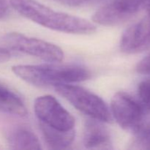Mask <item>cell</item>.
<instances>
[{"label":"cell","mask_w":150,"mask_h":150,"mask_svg":"<svg viewBox=\"0 0 150 150\" xmlns=\"http://www.w3.org/2000/svg\"><path fill=\"white\" fill-rule=\"evenodd\" d=\"M12 7L26 18L52 30L86 35L96 31L89 21L65 13L54 11L35 0H10Z\"/></svg>","instance_id":"1"},{"label":"cell","mask_w":150,"mask_h":150,"mask_svg":"<svg viewBox=\"0 0 150 150\" xmlns=\"http://www.w3.org/2000/svg\"><path fill=\"white\" fill-rule=\"evenodd\" d=\"M51 62L37 65L13 66V73L30 84L40 87L54 86L63 83L81 82L91 77L89 70L78 64H62Z\"/></svg>","instance_id":"2"},{"label":"cell","mask_w":150,"mask_h":150,"mask_svg":"<svg viewBox=\"0 0 150 150\" xmlns=\"http://www.w3.org/2000/svg\"><path fill=\"white\" fill-rule=\"evenodd\" d=\"M55 90L75 108L90 118L102 122H110L112 120L111 113L106 103L90 91L70 83L57 85Z\"/></svg>","instance_id":"3"},{"label":"cell","mask_w":150,"mask_h":150,"mask_svg":"<svg viewBox=\"0 0 150 150\" xmlns=\"http://www.w3.org/2000/svg\"><path fill=\"white\" fill-rule=\"evenodd\" d=\"M1 42L9 49L33 56L48 62H59L64 59L62 50L57 45L21 34H7L3 37Z\"/></svg>","instance_id":"4"},{"label":"cell","mask_w":150,"mask_h":150,"mask_svg":"<svg viewBox=\"0 0 150 150\" xmlns=\"http://www.w3.org/2000/svg\"><path fill=\"white\" fill-rule=\"evenodd\" d=\"M111 115L122 128L133 132L144 120V105L123 92H117L111 103Z\"/></svg>","instance_id":"5"},{"label":"cell","mask_w":150,"mask_h":150,"mask_svg":"<svg viewBox=\"0 0 150 150\" xmlns=\"http://www.w3.org/2000/svg\"><path fill=\"white\" fill-rule=\"evenodd\" d=\"M34 110L40 122L60 130L74 129V117L51 95L38 97Z\"/></svg>","instance_id":"6"},{"label":"cell","mask_w":150,"mask_h":150,"mask_svg":"<svg viewBox=\"0 0 150 150\" xmlns=\"http://www.w3.org/2000/svg\"><path fill=\"white\" fill-rule=\"evenodd\" d=\"M120 48L128 54H138L150 48V11L139 21L129 26L120 40Z\"/></svg>","instance_id":"7"},{"label":"cell","mask_w":150,"mask_h":150,"mask_svg":"<svg viewBox=\"0 0 150 150\" xmlns=\"http://www.w3.org/2000/svg\"><path fill=\"white\" fill-rule=\"evenodd\" d=\"M101 122H102L92 118L85 122L83 142L84 146L87 149H112L109 132Z\"/></svg>","instance_id":"8"},{"label":"cell","mask_w":150,"mask_h":150,"mask_svg":"<svg viewBox=\"0 0 150 150\" xmlns=\"http://www.w3.org/2000/svg\"><path fill=\"white\" fill-rule=\"evenodd\" d=\"M7 141L12 149L38 150L41 149L38 136L23 126H16L7 133Z\"/></svg>","instance_id":"9"},{"label":"cell","mask_w":150,"mask_h":150,"mask_svg":"<svg viewBox=\"0 0 150 150\" xmlns=\"http://www.w3.org/2000/svg\"><path fill=\"white\" fill-rule=\"evenodd\" d=\"M44 142L48 149H64L73 144L76 136L74 129L70 130H60L40 122Z\"/></svg>","instance_id":"10"},{"label":"cell","mask_w":150,"mask_h":150,"mask_svg":"<svg viewBox=\"0 0 150 150\" xmlns=\"http://www.w3.org/2000/svg\"><path fill=\"white\" fill-rule=\"evenodd\" d=\"M0 111L19 117H25L27 114V110L21 98L1 83H0Z\"/></svg>","instance_id":"11"},{"label":"cell","mask_w":150,"mask_h":150,"mask_svg":"<svg viewBox=\"0 0 150 150\" xmlns=\"http://www.w3.org/2000/svg\"><path fill=\"white\" fill-rule=\"evenodd\" d=\"M133 136L129 144L130 149H150V123L144 122L133 132Z\"/></svg>","instance_id":"12"},{"label":"cell","mask_w":150,"mask_h":150,"mask_svg":"<svg viewBox=\"0 0 150 150\" xmlns=\"http://www.w3.org/2000/svg\"><path fill=\"white\" fill-rule=\"evenodd\" d=\"M138 95L144 106L150 109V79L143 81L138 86Z\"/></svg>","instance_id":"13"},{"label":"cell","mask_w":150,"mask_h":150,"mask_svg":"<svg viewBox=\"0 0 150 150\" xmlns=\"http://www.w3.org/2000/svg\"><path fill=\"white\" fill-rule=\"evenodd\" d=\"M136 70L140 74L150 75V53L138 63Z\"/></svg>","instance_id":"14"},{"label":"cell","mask_w":150,"mask_h":150,"mask_svg":"<svg viewBox=\"0 0 150 150\" xmlns=\"http://www.w3.org/2000/svg\"><path fill=\"white\" fill-rule=\"evenodd\" d=\"M62 4L71 7H79V6L87 5V4H95L102 0H57Z\"/></svg>","instance_id":"15"},{"label":"cell","mask_w":150,"mask_h":150,"mask_svg":"<svg viewBox=\"0 0 150 150\" xmlns=\"http://www.w3.org/2000/svg\"><path fill=\"white\" fill-rule=\"evenodd\" d=\"M10 57H11V54L8 50L3 47H0V63L8 61Z\"/></svg>","instance_id":"16"},{"label":"cell","mask_w":150,"mask_h":150,"mask_svg":"<svg viewBox=\"0 0 150 150\" xmlns=\"http://www.w3.org/2000/svg\"><path fill=\"white\" fill-rule=\"evenodd\" d=\"M8 2L7 0H0V19L2 18L8 10Z\"/></svg>","instance_id":"17"}]
</instances>
